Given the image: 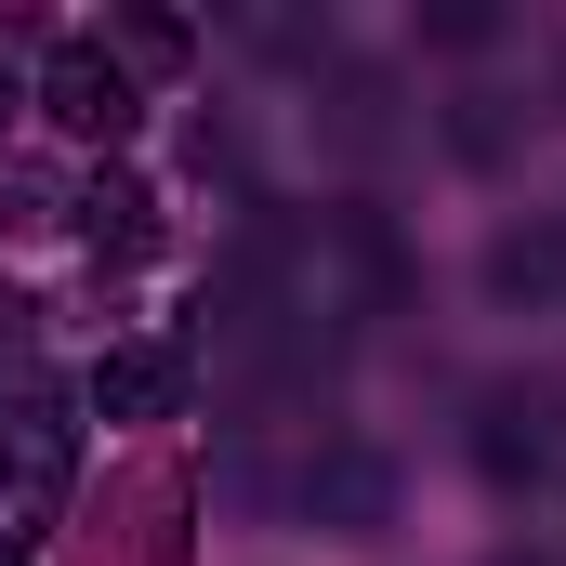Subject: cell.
Returning <instances> with one entry per match:
<instances>
[{
	"label": "cell",
	"instance_id": "6da1fadb",
	"mask_svg": "<svg viewBox=\"0 0 566 566\" xmlns=\"http://www.w3.org/2000/svg\"><path fill=\"white\" fill-rule=\"evenodd\" d=\"M66 474H80V422H66V396L13 356V369H0V541L53 527V514H66Z\"/></svg>",
	"mask_w": 566,
	"mask_h": 566
},
{
	"label": "cell",
	"instance_id": "7a4b0ae2",
	"mask_svg": "<svg viewBox=\"0 0 566 566\" xmlns=\"http://www.w3.org/2000/svg\"><path fill=\"white\" fill-rule=\"evenodd\" d=\"M40 106H53V119H66L80 145H119V133L145 119L133 66H119L106 40H53V53H40Z\"/></svg>",
	"mask_w": 566,
	"mask_h": 566
},
{
	"label": "cell",
	"instance_id": "3957f363",
	"mask_svg": "<svg viewBox=\"0 0 566 566\" xmlns=\"http://www.w3.org/2000/svg\"><path fill=\"white\" fill-rule=\"evenodd\" d=\"M171 396H185V356H171V343H119V356L93 369V409H106V422H158Z\"/></svg>",
	"mask_w": 566,
	"mask_h": 566
},
{
	"label": "cell",
	"instance_id": "277c9868",
	"mask_svg": "<svg viewBox=\"0 0 566 566\" xmlns=\"http://www.w3.org/2000/svg\"><path fill=\"white\" fill-rule=\"evenodd\" d=\"M80 238H93V251H145V238H158V198H145L133 171H106V185L80 198Z\"/></svg>",
	"mask_w": 566,
	"mask_h": 566
},
{
	"label": "cell",
	"instance_id": "5b68a950",
	"mask_svg": "<svg viewBox=\"0 0 566 566\" xmlns=\"http://www.w3.org/2000/svg\"><path fill=\"white\" fill-rule=\"evenodd\" d=\"M119 53H133V66H185V27H171V13H119Z\"/></svg>",
	"mask_w": 566,
	"mask_h": 566
},
{
	"label": "cell",
	"instance_id": "8992f818",
	"mask_svg": "<svg viewBox=\"0 0 566 566\" xmlns=\"http://www.w3.org/2000/svg\"><path fill=\"white\" fill-rule=\"evenodd\" d=\"M501 566H527V554H501Z\"/></svg>",
	"mask_w": 566,
	"mask_h": 566
}]
</instances>
